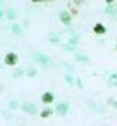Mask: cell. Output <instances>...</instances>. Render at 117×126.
Returning <instances> with one entry per match:
<instances>
[{"label":"cell","instance_id":"cell-9","mask_svg":"<svg viewBox=\"0 0 117 126\" xmlns=\"http://www.w3.org/2000/svg\"><path fill=\"white\" fill-rule=\"evenodd\" d=\"M24 74L27 75V77H35V75H37V69L35 67H27V69H24Z\"/></svg>","mask_w":117,"mask_h":126},{"label":"cell","instance_id":"cell-13","mask_svg":"<svg viewBox=\"0 0 117 126\" xmlns=\"http://www.w3.org/2000/svg\"><path fill=\"white\" fill-rule=\"evenodd\" d=\"M5 16H6V18L10 19V21H13V19L16 18V15H15V11H13V10H8V11L5 13Z\"/></svg>","mask_w":117,"mask_h":126},{"label":"cell","instance_id":"cell-7","mask_svg":"<svg viewBox=\"0 0 117 126\" xmlns=\"http://www.w3.org/2000/svg\"><path fill=\"white\" fill-rule=\"evenodd\" d=\"M93 34H96V35H104L106 34V27L101 24V22H96V24L93 26Z\"/></svg>","mask_w":117,"mask_h":126},{"label":"cell","instance_id":"cell-20","mask_svg":"<svg viewBox=\"0 0 117 126\" xmlns=\"http://www.w3.org/2000/svg\"><path fill=\"white\" fill-rule=\"evenodd\" d=\"M109 104H111L112 107H116V109H117V99H116V101H114V99H109Z\"/></svg>","mask_w":117,"mask_h":126},{"label":"cell","instance_id":"cell-18","mask_svg":"<svg viewBox=\"0 0 117 126\" xmlns=\"http://www.w3.org/2000/svg\"><path fill=\"white\" fill-rule=\"evenodd\" d=\"M69 11H71V13H69L71 16H77V13H79V11H77V8H74L72 5H71V10H69Z\"/></svg>","mask_w":117,"mask_h":126},{"label":"cell","instance_id":"cell-25","mask_svg":"<svg viewBox=\"0 0 117 126\" xmlns=\"http://www.w3.org/2000/svg\"><path fill=\"white\" fill-rule=\"evenodd\" d=\"M0 91H2V86H0Z\"/></svg>","mask_w":117,"mask_h":126},{"label":"cell","instance_id":"cell-8","mask_svg":"<svg viewBox=\"0 0 117 126\" xmlns=\"http://www.w3.org/2000/svg\"><path fill=\"white\" fill-rule=\"evenodd\" d=\"M75 61L77 62H90V58L87 54H80V53H77V54H75Z\"/></svg>","mask_w":117,"mask_h":126},{"label":"cell","instance_id":"cell-14","mask_svg":"<svg viewBox=\"0 0 117 126\" xmlns=\"http://www.w3.org/2000/svg\"><path fill=\"white\" fill-rule=\"evenodd\" d=\"M64 80L68 81L69 85H74V83H75V78L72 77V75H64Z\"/></svg>","mask_w":117,"mask_h":126},{"label":"cell","instance_id":"cell-1","mask_svg":"<svg viewBox=\"0 0 117 126\" xmlns=\"http://www.w3.org/2000/svg\"><path fill=\"white\" fill-rule=\"evenodd\" d=\"M3 62H5L6 65H10V67H15V65L19 62V58H18V54H16V53L11 51V53H6V54H5Z\"/></svg>","mask_w":117,"mask_h":126},{"label":"cell","instance_id":"cell-17","mask_svg":"<svg viewBox=\"0 0 117 126\" xmlns=\"http://www.w3.org/2000/svg\"><path fill=\"white\" fill-rule=\"evenodd\" d=\"M79 43V37H72L71 40H69V45H72V46H75Z\"/></svg>","mask_w":117,"mask_h":126},{"label":"cell","instance_id":"cell-3","mask_svg":"<svg viewBox=\"0 0 117 126\" xmlns=\"http://www.w3.org/2000/svg\"><path fill=\"white\" fill-rule=\"evenodd\" d=\"M68 112H69V104L68 102H59V104L56 105V109H55V113L59 115V117H64Z\"/></svg>","mask_w":117,"mask_h":126},{"label":"cell","instance_id":"cell-27","mask_svg":"<svg viewBox=\"0 0 117 126\" xmlns=\"http://www.w3.org/2000/svg\"><path fill=\"white\" fill-rule=\"evenodd\" d=\"M104 126H106V125H104Z\"/></svg>","mask_w":117,"mask_h":126},{"label":"cell","instance_id":"cell-26","mask_svg":"<svg viewBox=\"0 0 117 126\" xmlns=\"http://www.w3.org/2000/svg\"><path fill=\"white\" fill-rule=\"evenodd\" d=\"M116 49H117V45H116Z\"/></svg>","mask_w":117,"mask_h":126},{"label":"cell","instance_id":"cell-23","mask_svg":"<svg viewBox=\"0 0 117 126\" xmlns=\"http://www.w3.org/2000/svg\"><path fill=\"white\" fill-rule=\"evenodd\" d=\"M109 85H111V86H116V88H117V80H114V81H109Z\"/></svg>","mask_w":117,"mask_h":126},{"label":"cell","instance_id":"cell-19","mask_svg":"<svg viewBox=\"0 0 117 126\" xmlns=\"http://www.w3.org/2000/svg\"><path fill=\"white\" fill-rule=\"evenodd\" d=\"M74 85L77 86L79 89H82V86H83V85H82V80H80V78H75V83H74Z\"/></svg>","mask_w":117,"mask_h":126},{"label":"cell","instance_id":"cell-21","mask_svg":"<svg viewBox=\"0 0 117 126\" xmlns=\"http://www.w3.org/2000/svg\"><path fill=\"white\" fill-rule=\"evenodd\" d=\"M50 42H53V43H58V42H59V38L56 37V35H53V37H50Z\"/></svg>","mask_w":117,"mask_h":126},{"label":"cell","instance_id":"cell-16","mask_svg":"<svg viewBox=\"0 0 117 126\" xmlns=\"http://www.w3.org/2000/svg\"><path fill=\"white\" fill-rule=\"evenodd\" d=\"M23 74H24V69H16V70L13 72V77H21Z\"/></svg>","mask_w":117,"mask_h":126},{"label":"cell","instance_id":"cell-11","mask_svg":"<svg viewBox=\"0 0 117 126\" xmlns=\"http://www.w3.org/2000/svg\"><path fill=\"white\" fill-rule=\"evenodd\" d=\"M53 113H55V112H53L51 109H43V110L40 112V117L42 118H48V117H51Z\"/></svg>","mask_w":117,"mask_h":126},{"label":"cell","instance_id":"cell-12","mask_svg":"<svg viewBox=\"0 0 117 126\" xmlns=\"http://www.w3.org/2000/svg\"><path fill=\"white\" fill-rule=\"evenodd\" d=\"M63 49H64V51H68V53H72L75 49V46L69 45V43H64V45H63Z\"/></svg>","mask_w":117,"mask_h":126},{"label":"cell","instance_id":"cell-6","mask_svg":"<svg viewBox=\"0 0 117 126\" xmlns=\"http://www.w3.org/2000/svg\"><path fill=\"white\" fill-rule=\"evenodd\" d=\"M40 101H42L43 104H51V102L55 101V94H53L51 91H47V93H43V94H42Z\"/></svg>","mask_w":117,"mask_h":126},{"label":"cell","instance_id":"cell-4","mask_svg":"<svg viewBox=\"0 0 117 126\" xmlns=\"http://www.w3.org/2000/svg\"><path fill=\"white\" fill-rule=\"evenodd\" d=\"M21 110L24 113H29V115H35L37 113V105L32 104V102H26V104L21 105Z\"/></svg>","mask_w":117,"mask_h":126},{"label":"cell","instance_id":"cell-22","mask_svg":"<svg viewBox=\"0 0 117 126\" xmlns=\"http://www.w3.org/2000/svg\"><path fill=\"white\" fill-rule=\"evenodd\" d=\"M114 80H117V74H111L109 75V81H114Z\"/></svg>","mask_w":117,"mask_h":126},{"label":"cell","instance_id":"cell-15","mask_svg":"<svg viewBox=\"0 0 117 126\" xmlns=\"http://www.w3.org/2000/svg\"><path fill=\"white\" fill-rule=\"evenodd\" d=\"M8 107L11 109V110H16V109L19 107V104H18V102H16V101H11V102H10V104H8Z\"/></svg>","mask_w":117,"mask_h":126},{"label":"cell","instance_id":"cell-2","mask_svg":"<svg viewBox=\"0 0 117 126\" xmlns=\"http://www.w3.org/2000/svg\"><path fill=\"white\" fill-rule=\"evenodd\" d=\"M32 59H34V61H37V62H40V64L45 65V67H48L50 62H51V59H50L48 56L42 54V53H34V54H32Z\"/></svg>","mask_w":117,"mask_h":126},{"label":"cell","instance_id":"cell-24","mask_svg":"<svg viewBox=\"0 0 117 126\" xmlns=\"http://www.w3.org/2000/svg\"><path fill=\"white\" fill-rule=\"evenodd\" d=\"M3 16H5V13H3L2 10H0V18H3Z\"/></svg>","mask_w":117,"mask_h":126},{"label":"cell","instance_id":"cell-10","mask_svg":"<svg viewBox=\"0 0 117 126\" xmlns=\"http://www.w3.org/2000/svg\"><path fill=\"white\" fill-rule=\"evenodd\" d=\"M11 32L16 34V35H21L23 34V27L19 24H11Z\"/></svg>","mask_w":117,"mask_h":126},{"label":"cell","instance_id":"cell-5","mask_svg":"<svg viewBox=\"0 0 117 126\" xmlns=\"http://www.w3.org/2000/svg\"><path fill=\"white\" fill-rule=\"evenodd\" d=\"M59 19L64 26H71L72 24V16L69 15V11H59Z\"/></svg>","mask_w":117,"mask_h":126}]
</instances>
